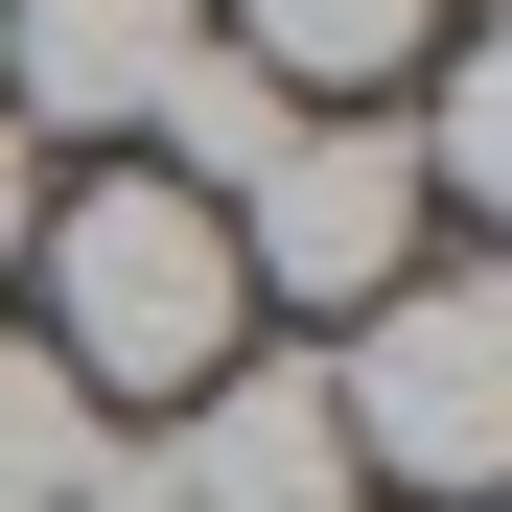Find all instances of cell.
<instances>
[{
    "mask_svg": "<svg viewBox=\"0 0 512 512\" xmlns=\"http://www.w3.org/2000/svg\"><path fill=\"white\" fill-rule=\"evenodd\" d=\"M24 303H47V373L94 419H187L256 350V280H233V210L163 187V163H70L47 233H24Z\"/></svg>",
    "mask_w": 512,
    "mask_h": 512,
    "instance_id": "cell-1",
    "label": "cell"
},
{
    "mask_svg": "<svg viewBox=\"0 0 512 512\" xmlns=\"http://www.w3.org/2000/svg\"><path fill=\"white\" fill-rule=\"evenodd\" d=\"M326 419H350V466L396 512H489L512 489V280L489 256H419L326 326Z\"/></svg>",
    "mask_w": 512,
    "mask_h": 512,
    "instance_id": "cell-2",
    "label": "cell"
},
{
    "mask_svg": "<svg viewBox=\"0 0 512 512\" xmlns=\"http://www.w3.org/2000/svg\"><path fill=\"white\" fill-rule=\"evenodd\" d=\"M419 256H443V210H419L396 117H280V163L233 187V280L303 303V326H350L373 280H419Z\"/></svg>",
    "mask_w": 512,
    "mask_h": 512,
    "instance_id": "cell-3",
    "label": "cell"
},
{
    "mask_svg": "<svg viewBox=\"0 0 512 512\" xmlns=\"http://www.w3.org/2000/svg\"><path fill=\"white\" fill-rule=\"evenodd\" d=\"M187 70H210V0H0V117L47 163H140Z\"/></svg>",
    "mask_w": 512,
    "mask_h": 512,
    "instance_id": "cell-4",
    "label": "cell"
},
{
    "mask_svg": "<svg viewBox=\"0 0 512 512\" xmlns=\"http://www.w3.org/2000/svg\"><path fill=\"white\" fill-rule=\"evenodd\" d=\"M163 512H373L350 419H326V350H233L163 419Z\"/></svg>",
    "mask_w": 512,
    "mask_h": 512,
    "instance_id": "cell-5",
    "label": "cell"
},
{
    "mask_svg": "<svg viewBox=\"0 0 512 512\" xmlns=\"http://www.w3.org/2000/svg\"><path fill=\"white\" fill-rule=\"evenodd\" d=\"M443 24L466 0H210V47L256 70V94H303V117H396Z\"/></svg>",
    "mask_w": 512,
    "mask_h": 512,
    "instance_id": "cell-6",
    "label": "cell"
},
{
    "mask_svg": "<svg viewBox=\"0 0 512 512\" xmlns=\"http://www.w3.org/2000/svg\"><path fill=\"white\" fill-rule=\"evenodd\" d=\"M94 443H117V419L47 373V326H0V512H70V489H94Z\"/></svg>",
    "mask_w": 512,
    "mask_h": 512,
    "instance_id": "cell-7",
    "label": "cell"
},
{
    "mask_svg": "<svg viewBox=\"0 0 512 512\" xmlns=\"http://www.w3.org/2000/svg\"><path fill=\"white\" fill-rule=\"evenodd\" d=\"M280 117H303V94H256V70L210 47V70H187V94H163V117H140V163H163V187H210V210H233V187H256V163H280Z\"/></svg>",
    "mask_w": 512,
    "mask_h": 512,
    "instance_id": "cell-8",
    "label": "cell"
},
{
    "mask_svg": "<svg viewBox=\"0 0 512 512\" xmlns=\"http://www.w3.org/2000/svg\"><path fill=\"white\" fill-rule=\"evenodd\" d=\"M24 233H47V140L0 117V280H24Z\"/></svg>",
    "mask_w": 512,
    "mask_h": 512,
    "instance_id": "cell-9",
    "label": "cell"
}]
</instances>
